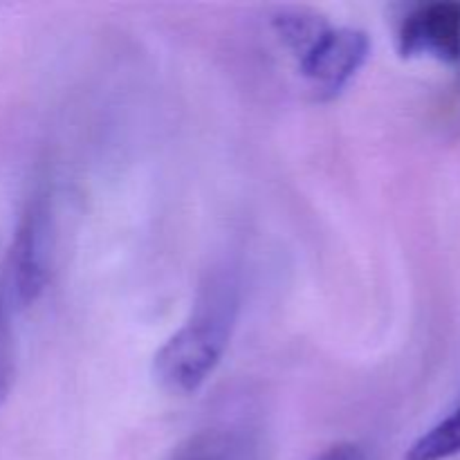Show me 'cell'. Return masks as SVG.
Returning a JSON list of instances; mask_svg holds the SVG:
<instances>
[{"label":"cell","mask_w":460,"mask_h":460,"mask_svg":"<svg viewBox=\"0 0 460 460\" xmlns=\"http://www.w3.org/2000/svg\"><path fill=\"white\" fill-rule=\"evenodd\" d=\"M238 286L216 274L198 295L191 317L164 341L153 359L157 385L173 395H191L214 376L238 317Z\"/></svg>","instance_id":"obj_1"},{"label":"cell","mask_w":460,"mask_h":460,"mask_svg":"<svg viewBox=\"0 0 460 460\" xmlns=\"http://www.w3.org/2000/svg\"><path fill=\"white\" fill-rule=\"evenodd\" d=\"M52 263V218L48 202L34 198L27 202L13 229L4 261V288L18 308H27L43 295Z\"/></svg>","instance_id":"obj_2"},{"label":"cell","mask_w":460,"mask_h":460,"mask_svg":"<svg viewBox=\"0 0 460 460\" xmlns=\"http://www.w3.org/2000/svg\"><path fill=\"white\" fill-rule=\"evenodd\" d=\"M371 40L358 27H331L319 22L296 49L301 75L322 93H340L367 63Z\"/></svg>","instance_id":"obj_3"},{"label":"cell","mask_w":460,"mask_h":460,"mask_svg":"<svg viewBox=\"0 0 460 460\" xmlns=\"http://www.w3.org/2000/svg\"><path fill=\"white\" fill-rule=\"evenodd\" d=\"M402 57H434L445 63L460 58V3H429L413 9L400 27Z\"/></svg>","instance_id":"obj_4"},{"label":"cell","mask_w":460,"mask_h":460,"mask_svg":"<svg viewBox=\"0 0 460 460\" xmlns=\"http://www.w3.org/2000/svg\"><path fill=\"white\" fill-rule=\"evenodd\" d=\"M460 454V407L431 427L404 454V460H447Z\"/></svg>","instance_id":"obj_5"},{"label":"cell","mask_w":460,"mask_h":460,"mask_svg":"<svg viewBox=\"0 0 460 460\" xmlns=\"http://www.w3.org/2000/svg\"><path fill=\"white\" fill-rule=\"evenodd\" d=\"M16 376V355L7 323H0V407L7 402Z\"/></svg>","instance_id":"obj_6"},{"label":"cell","mask_w":460,"mask_h":460,"mask_svg":"<svg viewBox=\"0 0 460 460\" xmlns=\"http://www.w3.org/2000/svg\"><path fill=\"white\" fill-rule=\"evenodd\" d=\"M310 460H362V449L355 443H337Z\"/></svg>","instance_id":"obj_7"},{"label":"cell","mask_w":460,"mask_h":460,"mask_svg":"<svg viewBox=\"0 0 460 460\" xmlns=\"http://www.w3.org/2000/svg\"><path fill=\"white\" fill-rule=\"evenodd\" d=\"M0 323H7V314H4V290L0 288Z\"/></svg>","instance_id":"obj_8"},{"label":"cell","mask_w":460,"mask_h":460,"mask_svg":"<svg viewBox=\"0 0 460 460\" xmlns=\"http://www.w3.org/2000/svg\"><path fill=\"white\" fill-rule=\"evenodd\" d=\"M189 460H211V458H207V456H196V458H189Z\"/></svg>","instance_id":"obj_9"}]
</instances>
